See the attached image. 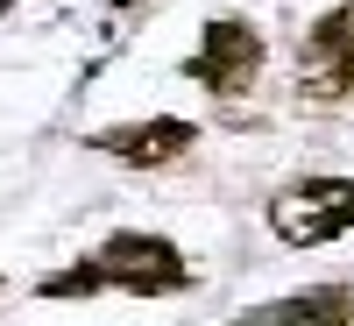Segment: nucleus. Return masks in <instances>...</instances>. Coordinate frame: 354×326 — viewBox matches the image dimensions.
I'll return each instance as SVG.
<instances>
[{
    "instance_id": "nucleus-1",
    "label": "nucleus",
    "mask_w": 354,
    "mask_h": 326,
    "mask_svg": "<svg viewBox=\"0 0 354 326\" xmlns=\"http://www.w3.org/2000/svg\"><path fill=\"white\" fill-rule=\"evenodd\" d=\"M93 270H100V291H135V298H170V291H185L192 284V262L177 242H163V234H106L100 255H93Z\"/></svg>"
},
{
    "instance_id": "nucleus-2",
    "label": "nucleus",
    "mask_w": 354,
    "mask_h": 326,
    "mask_svg": "<svg viewBox=\"0 0 354 326\" xmlns=\"http://www.w3.org/2000/svg\"><path fill=\"white\" fill-rule=\"evenodd\" d=\"M270 227L290 248H326L354 234V177H298L270 199Z\"/></svg>"
},
{
    "instance_id": "nucleus-3",
    "label": "nucleus",
    "mask_w": 354,
    "mask_h": 326,
    "mask_svg": "<svg viewBox=\"0 0 354 326\" xmlns=\"http://www.w3.org/2000/svg\"><path fill=\"white\" fill-rule=\"evenodd\" d=\"M262 57H270V50H262V28L220 15V21H205L198 50L185 57V78H198L205 93H220V100H234V93H255Z\"/></svg>"
},
{
    "instance_id": "nucleus-4",
    "label": "nucleus",
    "mask_w": 354,
    "mask_h": 326,
    "mask_svg": "<svg viewBox=\"0 0 354 326\" xmlns=\"http://www.w3.org/2000/svg\"><path fill=\"white\" fill-rule=\"evenodd\" d=\"M298 93L305 100H354V0H340L333 15L312 21V36L298 50Z\"/></svg>"
},
{
    "instance_id": "nucleus-5",
    "label": "nucleus",
    "mask_w": 354,
    "mask_h": 326,
    "mask_svg": "<svg viewBox=\"0 0 354 326\" xmlns=\"http://www.w3.org/2000/svg\"><path fill=\"white\" fill-rule=\"evenodd\" d=\"M93 150L121 156V163H135V170H156V163H177L185 150H198V128H192V121H177V114H156V121L100 128V135H93Z\"/></svg>"
},
{
    "instance_id": "nucleus-6",
    "label": "nucleus",
    "mask_w": 354,
    "mask_h": 326,
    "mask_svg": "<svg viewBox=\"0 0 354 326\" xmlns=\"http://www.w3.org/2000/svg\"><path fill=\"white\" fill-rule=\"evenodd\" d=\"M234 326H354V291L347 284H319V291H298V298L248 305Z\"/></svg>"
},
{
    "instance_id": "nucleus-7",
    "label": "nucleus",
    "mask_w": 354,
    "mask_h": 326,
    "mask_svg": "<svg viewBox=\"0 0 354 326\" xmlns=\"http://www.w3.org/2000/svg\"><path fill=\"white\" fill-rule=\"evenodd\" d=\"M100 291V270H93V255L78 262V270H50L43 277V298H93Z\"/></svg>"
},
{
    "instance_id": "nucleus-8",
    "label": "nucleus",
    "mask_w": 354,
    "mask_h": 326,
    "mask_svg": "<svg viewBox=\"0 0 354 326\" xmlns=\"http://www.w3.org/2000/svg\"><path fill=\"white\" fill-rule=\"evenodd\" d=\"M106 8H142V0H106Z\"/></svg>"
}]
</instances>
